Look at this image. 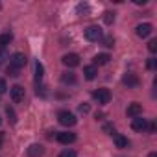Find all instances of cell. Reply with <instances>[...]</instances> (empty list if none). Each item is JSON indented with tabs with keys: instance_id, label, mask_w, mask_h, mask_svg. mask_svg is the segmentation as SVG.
<instances>
[{
	"instance_id": "4fadbf2b",
	"label": "cell",
	"mask_w": 157,
	"mask_h": 157,
	"mask_svg": "<svg viewBox=\"0 0 157 157\" xmlns=\"http://www.w3.org/2000/svg\"><path fill=\"white\" fill-rule=\"evenodd\" d=\"M109 61H111V56H109V54H96V56H94V59H93L94 67H100V65H107Z\"/></svg>"
},
{
	"instance_id": "4dcf8cb0",
	"label": "cell",
	"mask_w": 157,
	"mask_h": 157,
	"mask_svg": "<svg viewBox=\"0 0 157 157\" xmlns=\"http://www.w3.org/2000/svg\"><path fill=\"white\" fill-rule=\"evenodd\" d=\"M148 157H157V153H155V151H151V153H150Z\"/></svg>"
},
{
	"instance_id": "603a6c76",
	"label": "cell",
	"mask_w": 157,
	"mask_h": 157,
	"mask_svg": "<svg viewBox=\"0 0 157 157\" xmlns=\"http://www.w3.org/2000/svg\"><path fill=\"white\" fill-rule=\"evenodd\" d=\"M148 50H150L151 54H153V52L157 50V41H155V39H151V41L148 43Z\"/></svg>"
},
{
	"instance_id": "52a82bcc",
	"label": "cell",
	"mask_w": 157,
	"mask_h": 157,
	"mask_svg": "<svg viewBox=\"0 0 157 157\" xmlns=\"http://www.w3.org/2000/svg\"><path fill=\"white\" fill-rule=\"evenodd\" d=\"M131 128H133L135 131H139V133H144V131L148 129V120L142 118V117H137V118L131 120Z\"/></svg>"
},
{
	"instance_id": "9a60e30c",
	"label": "cell",
	"mask_w": 157,
	"mask_h": 157,
	"mask_svg": "<svg viewBox=\"0 0 157 157\" xmlns=\"http://www.w3.org/2000/svg\"><path fill=\"white\" fill-rule=\"evenodd\" d=\"M96 74H98V68L94 67V65H89V67H85L83 68V76H85V80H94L96 78Z\"/></svg>"
},
{
	"instance_id": "ac0fdd59",
	"label": "cell",
	"mask_w": 157,
	"mask_h": 157,
	"mask_svg": "<svg viewBox=\"0 0 157 157\" xmlns=\"http://www.w3.org/2000/svg\"><path fill=\"white\" fill-rule=\"evenodd\" d=\"M11 41H13V35L11 33H2V35H0V50H4Z\"/></svg>"
},
{
	"instance_id": "5bb4252c",
	"label": "cell",
	"mask_w": 157,
	"mask_h": 157,
	"mask_svg": "<svg viewBox=\"0 0 157 157\" xmlns=\"http://www.w3.org/2000/svg\"><path fill=\"white\" fill-rule=\"evenodd\" d=\"M44 153V148L41 146V144H32L30 148H28V155L30 157H41Z\"/></svg>"
},
{
	"instance_id": "ba28073f",
	"label": "cell",
	"mask_w": 157,
	"mask_h": 157,
	"mask_svg": "<svg viewBox=\"0 0 157 157\" xmlns=\"http://www.w3.org/2000/svg\"><path fill=\"white\" fill-rule=\"evenodd\" d=\"M151 32H153V26H151L150 22H144V24H139V26H137V35H139V37H142V39L150 37V35H151Z\"/></svg>"
},
{
	"instance_id": "7a4b0ae2",
	"label": "cell",
	"mask_w": 157,
	"mask_h": 157,
	"mask_svg": "<svg viewBox=\"0 0 157 157\" xmlns=\"http://www.w3.org/2000/svg\"><path fill=\"white\" fill-rule=\"evenodd\" d=\"M57 120H59L61 126H67V128H70V126H74V124L78 122L76 117H74L70 111H59V113H57Z\"/></svg>"
},
{
	"instance_id": "277c9868",
	"label": "cell",
	"mask_w": 157,
	"mask_h": 157,
	"mask_svg": "<svg viewBox=\"0 0 157 157\" xmlns=\"http://www.w3.org/2000/svg\"><path fill=\"white\" fill-rule=\"evenodd\" d=\"M93 98H94L100 105H105V104H109V100H111V93H109V89H96V91L93 93Z\"/></svg>"
},
{
	"instance_id": "e0dca14e",
	"label": "cell",
	"mask_w": 157,
	"mask_h": 157,
	"mask_svg": "<svg viewBox=\"0 0 157 157\" xmlns=\"http://www.w3.org/2000/svg\"><path fill=\"white\" fill-rule=\"evenodd\" d=\"M115 146H117V148H128V146H129V140H128L124 135H118V133H117V135H115Z\"/></svg>"
},
{
	"instance_id": "3957f363",
	"label": "cell",
	"mask_w": 157,
	"mask_h": 157,
	"mask_svg": "<svg viewBox=\"0 0 157 157\" xmlns=\"http://www.w3.org/2000/svg\"><path fill=\"white\" fill-rule=\"evenodd\" d=\"M26 63H28V57H26L22 52H15V54L10 57V67L22 68V67H26Z\"/></svg>"
},
{
	"instance_id": "83f0119b",
	"label": "cell",
	"mask_w": 157,
	"mask_h": 157,
	"mask_svg": "<svg viewBox=\"0 0 157 157\" xmlns=\"http://www.w3.org/2000/svg\"><path fill=\"white\" fill-rule=\"evenodd\" d=\"M146 131L153 133V131H155V122H148V129H146Z\"/></svg>"
},
{
	"instance_id": "4316f807",
	"label": "cell",
	"mask_w": 157,
	"mask_h": 157,
	"mask_svg": "<svg viewBox=\"0 0 157 157\" xmlns=\"http://www.w3.org/2000/svg\"><path fill=\"white\" fill-rule=\"evenodd\" d=\"M146 65H148V68H150V70H153V68H155V59H153V57H150Z\"/></svg>"
},
{
	"instance_id": "1f68e13d",
	"label": "cell",
	"mask_w": 157,
	"mask_h": 157,
	"mask_svg": "<svg viewBox=\"0 0 157 157\" xmlns=\"http://www.w3.org/2000/svg\"><path fill=\"white\" fill-rule=\"evenodd\" d=\"M0 122H2V118H0Z\"/></svg>"
},
{
	"instance_id": "d6986e66",
	"label": "cell",
	"mask_w": 157,
	"mask_h": 157,
	"mask_svg": "<svg viewBox=\"0 0 157 157\" xmlns=\"http://www.w3.org/2000/svg\"><path fill=\"white\" fill-rule=\"evenodd\" d=\"M104 22L105 24H113L115 22V13L113 11H105L104 13Z\"/></svg>"
},
{
	"instance_id": "7402d4cb",
	"label": "cell",
	"mask_w": 157,
	"mask_h": 157,
	"mask_svg": "<svg viewBox=\"0 0 157 157\" xmlns=\"http://www.w3.org/2000/svg\"><path fill=\"white\" fill-rule=\"evenodd\" d=\"M59 157H78V153H76L74 150H68V148H67V150H63V151L59 153Z\"/></svg>"
},
{
	"instance_id": "f546056e",
	"label": "cell",
	"mask_w": 157,
	"mask_h": 157,
	"mask_svg": "<svg viewBox=\"0 0 157 157\" xmlns=\"http://www.w3.org/2000/svg\"><path fill=\"white\" fill-rule=\"evenodd\" d=\"M2 142H4V135L0 133V148H2Z\"/></svg>"
},
{
	"instance_id": "44dd1931",
	"label": "cell",
	"mask_w": 157,
	"mask_h": 157,
	"mask_svg": "<svg viewBox=\"0 0 157 157\" xmlns=\"http://www.w3.org/2000/svg\"><path fill=\"white\" fill-rule=\"evenodd\" d=\"M6 115L10 117V120H11V124H15V122H17V115H15V111H13V107H10V105H8V107H6Z\"/></svg>"
},
{
	"instance_id": "7c38bea8",
	"label": "cell",
	"mask_w": 157,
	"mask_h": 157,
	"mask_svg": "<svg viewBox=\"0 0 157 157\" xmlns=\"http://www.w3.org/2000/svg\"><path fill=\"white\" fill-rule=\"evenodd\" d=\"M43 76H44V67H43V63L35 61V85H37V87H39L41 82H43Z\"/></svg>"
},
{
	"instance_id": "ffe728a7",
	"label": "cell",
	"mask_w": 157,
	"mask_h": 157,
	"mask_svg": "<svg viewBox=\"0 0 157 157\" xmlns=\"http://www.w3.org/2000/svg\"><path fill=\"white\" fill-rule=\"evenodd\" d=\"M102 44H104V46H107V48H113V46H115V39H113L111 35L102 37Z\"/></svg>"
},
{
	"instance_id": "8992f818",
	"label": "cell",
	"mask_w": 157,
	"mask_h": 157,
	"mask_svg": "<svg viewBox=\"0 0 157 157\" xmlns=\"http://www.w3.org/2000/svg\"><path fill=\"white\" fill-rule=\"evenodd\" d=\"M10 94H11V100H13L15 104H19V102L24 100V87H21V85H13V87L10 89Z\"/></svg>"
},
{
	"instance_id": "9c48e42d",
	"label": "cell",
	"mask_w": 157,
	"mask_h": 157,
	"mask_svg": "<svg viewBox=\"0 0 157 157\" xmlns=\"http://www.w3.org/2000/svg\"><path fill=\"white\" fill-rule=\"evenodd\" d=\"M56 139H57V142H61V144H72V142L76 140V135L70 133V131H61V133L56 135Z\"/></svg>"
},
{
	"instance_id": "f1b7e54d",
	"label": "cell",
	"mask_w": 157,
	"mask_h": 157,
	"mask_svg": "<svg viewBox=\"0 0 157 157\" xmlns=\"http://www.w3.org/2000/svg\"><path fill=\"white\" fill-rule=\"evenodd\" d=\"M87 10H89L87 4H80V6H78V11H87Z\"/></svg>"
},
{
	"instance_id": "8fae6325",
	"label": "cell",
	"mask_w": 157,
	"mask_h": 157,
	"mask_svg": "<svg viewBox=\"0 0 157 157\" xmlns=\"http://www.w3.org/2000/svg\"><path fill=\"white\" fill-rule=\"evenodd\" d=\"M122 82H124V85H128V87H137V85H139V78H137L135 74L128 72V74H124Z\"/></svg>"
},
{
	"instance_id": "30bf717a",
	"label": "cell",
	"mask_w": 157,
	"mask_h": 157,
	"mask_svg": "<svg viewBox=\"0 0 157 157\" xmlns=\"http://www.w3.org/2000/svg\"><path fill=\"white\" fill-rule=\"evenodd\" d=\"M128 117H131V118H137V117H140L142 115V105L139 104V102H133V104H129L128 105Z\"/></svg>"
},
{
	"instance_id": "2e32d148",
	"label": "cell",
	"mask_w": 157,
	"mask_h": 157,
	"mask_svg": "<svg viewBox=\"0 0 157 157\" xmlns=\"http://www.w3.org/2000/svg\"><path fill=\"white\" fill-rule=\"evenodd\" d=\"M61 83H65V85H74V83H76V74H74V72H63V74H61Z\"/></svg>"
},
{
	"instance_id": "cb8c5ba5",
	"label": "cell",
	"mask_w": 157,
	"mask_h": 157,
	"mask_svg": "<svg viewBox=\"0 0 157 157\" xmlns=\"http://www.w3.org/2000/svg\"><path fill=\"white\" fill-rule=\"evenodd\" d=\"M8 91V85H6V80H2V78H0V94H4Z\"/></svg>"
},
{
	"instance_id": "484cf974",
	"label": "cell",
	"mask_w": 157,
	"mask_h": 157,
	"mask_svg": "<svg viewBox=\"0 0 157 157\" xmlns=\"http://www.w3.org/2000/svg\"><path fill=\"white\" fill-rule=\"evenodd\" d=\"M78 109H80V113H89V109H91V107H89V104H82Z\"/></svg>"
},
{
	"instance_id": "5b68a950",
	"label": "cell",
	"mask_w": 157,
	"mask_h": 157,
	"mask_svg": "<svg viewBox=\"0 0 157 157\" xmlns=\"http://www.w3.org/2000/svg\"><path fill=\"white\" fill-rule=\"evenodd\" d=\"M61 63L65 67H68V68H74V67L80 65V56H78V54H65L63 59H61Z\"/></svg>"
},
{
	"instance_id": "6da1fadb",
	"label": "cell",
	"mask_w": 157,
	"mask_h": 157,
	"mask_svg": "<svg viewBox=\"0 0 157 157\" xmlns=\"http://www.w3.org/2000/svg\"><path fill=\"white\" fill-rule=\"evenodd\" d=\"M102 37H104V33H102V28L100 26H89L87 30H85V39L87 41H93V43H96V41H102Z\"/></svg>"
},
{
	"instance_id": "d4e9b609",
	"label": "cell",
	"mask_w": 157,
	"mask_h": 157,
	"mask_svg": "<svg viewBox=\"0 0 157 157\" xmlns=\"http://www.w3.org/2000/svg\"><path fill=\"white\" fill-rule=\"evenodd\" d=\"M8 74L15 78V76H19V68H15V67H8Z\"/></svg>"
}]
</instances>
